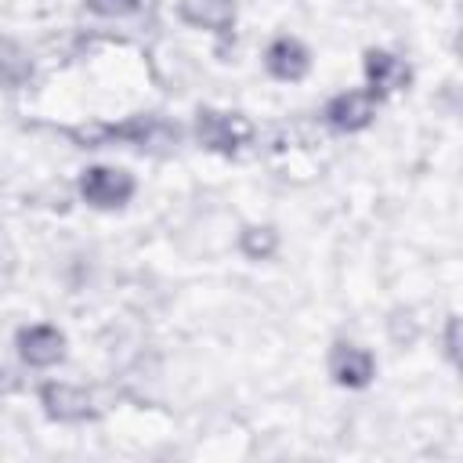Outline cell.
I'll list each match as a JSON object with an SVG mask.
<instances>
[{
	"label": "cell",
	"mask_w": 463,
	"mask_h": 463,
	"mask_svg": "<svg viewBox=\"0 0 463 463\" xmlns=\"http://www.w3.org/2000/svg\"><path fill=\"white\" fill-rule=\"evenodd\" d=\"M195 137L203 148L221 152V156H235L242 145L253 141V123L242 112H213V109H199L195 116Z\"/></svg>",
	"instance_id": "6da1fadb"
},
{
	"label": "cell",
	"mask_w": 463,
	"mask_h": 463,
	"mask_svg": "<svg viewBox=\"0 0 463 463\" xmlns=\"http://www.w3.org/2000/svg\"><path fill=\"white\" fill-rule=\"evenodd\" d=\"M80 195L98 206V210H116L134 195V177L127 170H109V166H90L80 177Z\"/></svg>",
	"instance_id": "7a4b0ae2"
},
{
	"label": "cell",
	"mask_w": 463,
	"mask_h": 463,
	"mask_svg": "<svg viewBox=\"0 0 463 463\" xmlns=\"http://www.w3.org/2000/svg\"><path fill=\"white\" fill-rule=\"evenodd\" d=\"M40 402H43V412L51 420H61V423H80V420L94 416L90 391H83L76 383H43L40 387Z\"/></svg>",
	"instance_id": "3957f363"
},
{
	"label": "cell",
	"mask_w": 463,
	"mask_h": 463,
	"mask_svg": "<svg viewBox=\"0 0 463 463\" xmlns=\"http://www.w3.org/2000/svg\"><path fill=\"white\" fill-rule=\"evenodd\" d=\"M365 80H369L373 98H391V94L409 87L412 72L402 58H394L387 51H365Z\"/></svg>",
	"instance_id": "277c9868"
},
{
	"label": "cell",
	"mask_w": 463,
	"mask_h": 463,
	"mask_svg": "<svg viewBox=\"0 0 463 463\" xmlns=\"http://www.w3.org/2000/svg\"><path fill=\"white\" fill-rule=\"evenodd\" d=\"M376 116V98L365 94V90H344L336 94L329 105H326V119L333 130H344V134H354L362 127H369Z\"/></svg>",
	"instance_id": "5b68a950"
},
{
	"label": "cell",
	"mask_w": 463,
	"mask_h": 463,
	"mask_svg": "<svg viewBox=\"0 0 463 463\" xmlns=\"http://www.w3.org/2000/svg\"><path fill=\"white\" fill-rule=\"evenodd\" d=\"M18 354L36 365V369H47L54 362H61L65 354V336L54 329V326H29L18 333Z\"/></svg>",
	"instance_id": "8992f818"
},
{
	"label": "cell",
	"mask_w": 463,
	"mask_h": 463,
	"mask_svg": "<svg viewBox=\"0 0 463 463\" xmlns=\"http://www.w3.org/2000/svg\"><path fill=\"white\" fill-rule=\"evenodd\" d=\"M373 369H376V362H373L369 351H362L354 344H333V351H329V373H333L336 383H344V387H365L373 380Z\"/></svg>",
	"instance_id": "52a82bcc"
},
{
	"label": "cell",
	"mask_w": 463,
	"mask_h": 463,
	"mask_svg": "<svg viewBox=\"0 0 463 463\" xmlns=\"http://www.w3.org/2000/svg\"><path fill=\"white\" fill-rule=\"evenodd\" d=\"M177 14L188 25L210 29L217 36H228L232 25H235V0H181L177 4Z\"/></svg>",
	"instance_id": "ba28073f"
},
{
	"label": "cell",
	"mask_w": 463,
	"mask_h": 463,
	"mask_svg": "<svg viewBox=\"0 0 463 463\" xmlns=\"http://www.w3.org/2000/svg\"><path fill=\"white\" fill-rule=\"evenodd\" d=\"M264 61H268V72H271L275 80H300V76H307V65H311L304 43H297V40H289V36H279V40L268 47Z\"/></svg>",
	"instance_id": "9c48e42d"
},
{
	"label": "cell",
	"mask_w": 463,
	"mask_h": 463,
	"mask_svg": "<svg viewBox=\"0 0 463 463\" xmlns=\"http://www.w3.org/2000/svg\"><path fill=\"white\" fill-rule=\"evenodd\" d=\"M33 80V58L29 51L11 40V36H0V87H25Z\"/></svg>",
	"instance_id": "30bf717a"
},
{
	"label": "cell",
	"mask_w": 463,
	"mask_h": 463,
	"mask_svg": "<svg viewBox=\"0 0 463 463\" xmlns=\"http://www.w3.org/2000/svg\"><path fill=\"white\" fill-rule=\"evenodd\" d=\"M239 250L250 257V260H268L275 250H279V235L271 224H253L239 235Z\"/></svg>",
	"instance_id": "8fae6325"
},
{
	"label": "cell",
	"mask_w": 463,
	"mask_h": 463,
	"mask_svg": "<svg viewBox=\"0 0 463 463\" xmlns=\"http://www.w3.org/2000/svg\"><path fill=\"white\" fill-rule=\"evenodd\" d=\"M137 4L141 0H87V7L98 14H130Z\"/></svg>",
	"instance_id": "7c38bea8"
},
{
	"label": "cell",
	"mask_w": 463,
	"mask_h": 463,
	"mask_svg": "<svg viewBox=\"0 0 463 463\" xmlns=\"http://www.w3.org/2000/svg\"><path fill=\"white\" fill-rule=\"evenodd\" d=\"M445 354L449 362H459V318L449 315V326H445Z\"/></svg>",
	"instance_id": "4fadbf2b"
},
{
	"label": "cell",
	"mask_w": 463,
	"mask_h": 463,
	"mask_svg": "<svg viewBox=\"0 0 463 463\" xmlns=\"http://www.w3.org/2000/svg\"><path fill=\"white\" fill-rule=\"evenodd\" d=\"M22 387V380L11 373V369H0V394H11V391H18Z\"/></svg>",
	"instance_id": "5bb4252c"
}]
</instances>
